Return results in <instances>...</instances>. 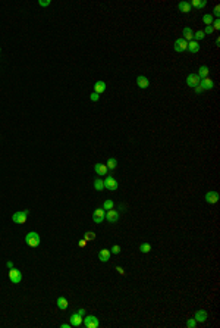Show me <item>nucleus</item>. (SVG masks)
Wrapping results in <instances>:
<instances>
[{
    "instance_id": "obj_1",
    "label": "nucleus",
    "mask_w": 220,
    "mask_h": 328,
    "mask_svg": "<svg viewBox=\"0 0 220 328\" xmlns=\"http://www.w3.org/2000/svg\"><path fill=\"white\" fill-rule=\"evenodd\" d=\"M25 243H27L29 247H38L40 246V243H41L38 232H35V231L28 232V234L25 236Z\"/></svg>"
},
{
    "instance_id": "obj_2",
    "label": "nucleus",
    "mask_w": 220,
    "mask_h": 328,
    "mask_svg": "<svg viewBox=\"0 0 220 328\" xmlns=\"http://www.w3.org/2000/svg\"><path fill=\"white\" fill-rule=\"evenodd\" d=\"M28 215H29V210H28V209H25V210H19V212L13 213V216H12V221H13L15 224H24V222L27 221Z\"/></svg>"
},
{
    "instance_id": "obj_3",
    "label": "nucleus",
    "mask_w": 220,
    "mask_h": 328,
    "mask_svg": "<svg viewBox=\"0 0 220 328\" xmlns=\"http://www.w3.org/2000/svg\"><path fill=\"white\" fill-rule=\"evenodd\" d=\"M82 324H84V327H87V328H97L98 325H100L98 318H97V316H94V315H88V316H84Z\"/></svg>"
},
{
    "instance_id": "obj_4",
    "label": "nucleus",
    "mask_w": 220,
    "mask_h": 328,
    "mask_svg": "<svg viewBox=\"0 0 220 328\" xmlns=\"http://www.w3.org/2000/svg\"><path fill=\"white\" fill-rule=\"evenodd\" d=\"M9 280L13 284H19L22 281V272L16 268H10L9 269Z\"/></svg>"
},
{
    "instance_id": "obj_5",
    "label": "nucleus",
    "mask_w": 220,
    "mask_h": 328,
    "mask_svg": "<svg viewBox=\"0 0 220 328\" xmlns=\"http://www.w3.org/2000/svg\"><path fill=\"white\" fill-rule=\"evenodd\" d=\"M119 218H120V213L117 212L116 209H110V210H106V216H104V219H107L110 224H115V222H117V221H119Z\"/></svg>"
},
{
    "instance_id": "obj_6",
    "label": "nucleus",
    "mask_w": 220,
    "mask_h": 328,
    "mask_svg": "<svg viewBox=\"0 0 220 328\" xmlns=\"http://www.w3.org/2000/svg\"><path fill=\"white\" fill-rule=\"evenodd\" d=\"M200 82H201V78H200L197 74H189L188 77H186V85H188V87L195 89Z\"/></svg>"
},
{
    "instance_id": "obj_7",
    "label": "nucleus",
    "mask_w": 220,
    "mask_h": 328,
    "mask_svg": "<svg viewBox=\"0 0 220 328\" xmlns=\"http://www.w3.org/2000/svg\"><path fill=\"white\" fill-rule=\"evenodd\" d=\"M104 216H106V210L103 208L100 209H95L94 213H93V219H94L95 224H101L103 221H104Z\"/></svg>"
},
{
    "instance_id": "obj_8",
    "label": "nucleus",
    "mask_w": 220,
    "mask_h": 328,
    "mask_svg": "<svg viewBox=\"0 0 220 328\" xmlns=\"http://www.w3.org/2000/svg\"><path fill=\"white\" fill-rule=\"evenodd\" d=\"M103 183H104V188L112 190V191L117 190V181L115 179V177H106V179Z\"/></svg>"
},
{
    "instance_id": "obj_9",
    "label": "nucleus",
    "mask_w": 220,
    "mask_h": 328,
    "mask_svg": "<svg viewBox=\"0 0 220 328\" xmlns=\"http://www.w3.org/2000/svg\"><path fill=\"white\" fill-rule=\"evenodd\" d=\"M175 50L178 53H182V52H185L186 49H188V41H185L183 38H176V41H175Z\"/></svg>"
},
{
    "instance_id": "obj_10",
    "label": "nucleus",
    "mask_w": 220,
    "mask_h": 328,
    "mask_svg": "<svg viewBox=\"0 0 220 328\" xmlns=\"http://www.w3.org/2000/svg\"><path fill=\"white\" fill-rule=\"evenodd\" d=\"M205 202L208 205H216L219 202V193L217 191H207L205 193Z\"/></svg>"
},
{
    "instance_id": "obj_11",
    "label": "nucleus",
    "mask_w": 220,
    "mask_h": 328,
    "mask_svg": "<svg viewBox=\"0 0 220 328\" xmlns=\"http://www.w3.org/2000/svg\"><path fill=\"white\" fill-rule=\"evenodd\" d=\"M82 321H84V318H82L78 312H75L71 315V322H69V324H71L72 327H81V325H82Z\"/></svg>"
},
{
    "instance_id": "obj_12",
    "label": "nucleus",
    "mask_w": 220,
    "mask_h": 328,
    "mask_svg": "<svg viewBox=\"0 0 220 328\" xmlns=\"http://www.w3.org/2000/svg\"><path fill=\"white\" fill-rule=\"evenodd\" d=\"M94 171L97 175H107V172H109V168L106 166V164H95L94 165Z\"/></svg>"
},
{
    "instance_id": "obj_13",
    "label": "nucleus",
    "mask_w": 220,
    "mask_h": 328,
    "mask_svg": "<svg viewBox=\"0 0 220 328\" xmlns=\"http://www.w3.org/2000/svg\"><path fill=\"white\" fill-rule=\"evenodd\" d=\"M137 85H138L139 89H147V87L150 85V81H148L147 77L139 75V77H137Z\"/></svg>"
},
{
    "instance_id": "obj_14",
    "label": "nucleus",
    "mask_w": 220,
    "mask_h": 328,
    "mask_svg": "<svg viewBox=\"0 0 220 328\" xmlns=\"http://www.w3.org/2000/svg\"><path fill=\"white\" fill-rule=\"evenodd\" d=\"M110 250H107V249H103V250H100L98 252V259H100V262H109L110 261Z\"/></svg>"
},
{
    "instance_id": "obj_15",
    "label": "nucleus",
    "mask_w": 220,
    "mask_h": 328,
    "mask_svg": "<svg viewBox=\"0 0 220 328\" xmlns=\"http://www.w3.org/2000/svg\"><path fill=\"white\" fill-rule=\"evenodd\" d=\"M207 318H208V315H207L205 311H197V312H195V316H194V319L197 321V322H205Z\"/></svg>"
},
{
    "instance_id": "obj_16",
    "label": "nucleus",
    "mask_w": 220,
    "mask_h": 328,
    "mask_svg": "<svg viewBox=\"0 0 220 328\" xmlns=\"http://www.w3.org/2000/svg\"><path fill=\"white\" fill-rule=\"evenodd\" d=\"M182 36H183V37H182L183 40L189 43L191 40H192V37H194V32H192V30H191L189 27H185V28H183V31H182Z\"/></svg>"
},
{
    "instance_id": "obj_17",
    "label": "nucleus",
    "mask_w": 220,
    "mask_h": 328,
    "mask_svg": "<svg viewBox=\"0 0 220 328\" xmlns=\"http://www.w3.org/2000/svg\"><path fill=\"white\" fill-rule=\"evenodd\" d=\"M94 91L97 93V94H101V93H104V91H106V82L101 81V80H100V81H97L94 84Z\"/></svg>"
},
{
    "instance_id": "obj_18",
    "label": "nucleus",
    "mask_w": 220,
    "mask_h": 328,
    "mask_svg": "<svg viewBox=\"0 0 220 328\" xmlns=\"http://www.w3.org/2000/svg\"><path fill=\"white\" fill-rule=\"evenodd\" d=\"M188 52L191 53H198L200 52V43L198 41H194V40H191L189 43H188V49H186Z\"/></svg>"
},
{
    "instance_id": "obj_19",
    "label": "nucleus",
    "mask_w": 220,
    "mask_h": 328,
    "mask_svg": "<svg viewBox=\"0 0 220 328\" xmlns=\"http://www.w3.org/2000/svg\"><path fill=\"white\" fill-rule=\"evenodd\" d=\"M201 85H203V89L204 90H211L213 87H214V82H213V80L211 78H204V80H201V82H200Z\"/></svg>"
},
{
    "instance_id": "obj_20",
    "label": "nucleus",
    "mask_w": 220,
    "mask_h": 328,
    "mask_svg": "<svg viewBox=\"0 0 220 328\" xmlns=\"http://www.w3.org/2000/svg\"><path fill=\"white\" fill-rule=\"evenodd\" d=\"M208 72H210L208 66H207V65H203V66H200L197 75L200 77V78H201V80H204V78H207V77H208Z\"/></svg>"
},
{
    "instance_id": "obj_21",
    "label": "nucleus",
    "mask_w": 220,
    "mask_h": 328,
    "mask_svg": "<svg viewBox=\"0 0 220 328\" xmlns=\"http://www.w3.org/2000/svg\"><path fill=\"white\" fill-rule=\"evenodd\" d=\"M56 305H57V307L60 311H66L68 306H69V303H68V300H66L65 297H59L57 300H56Z\"/></svg>"
},
{
    "instance_id": "obj_22",
    "label": "nucleus",
    "mask_w": 220,
    "mask_h": 328,
    "mask_svg": "<svg viewBox=\"0 0 220 328\" xmlns=\"http://www.w3.org/2000/svg\"><path fill=\"white\" fill-rule=\"evenodd\" d=\"M178 9H179L182 13H189L191 12V5L188 3V2H181V3L178 5Z\"/></svg>"
},
{
    "instance_id": "obj_23",
    "label": "nucleus",
    "mask_w": 220,
    "mask_h": 328,
    "mask_svg": "<svg viewBox=\"0 0 220 328\" xmlns=\"http://www.w3.org/2000/svg\"><path fill=\"white\" fill-rule=\"evenodd\" d=\"M191 5V8H192V6H194V8H198V9H203L205 6V5H207V2H205V0H192V2H191L189 3Z\"/></svg>"
},
{
    "instance_id": "obj_24",
    "label": "nucleus",
    "mask_w": 220,
    "mask_h": 328,
    "mask_svg": "<svg viewBox=\"0 0 220 328\" xmlns=\"http://www.w3.org/2000/svg\"><path fill=\"white\" fill-rule=\"evenodd\" d=\"M203 22L205 24V27H207V25H211V24L214 22V16H213L211 13H205V15L203 16Z\"/></svg>"
},
{
    "instance_id": "obj_25",
    "label": "nucleus",
    "mask_w": 220,
    "mask_h": 328,
    "mask_svg": "<svg viewBox=\"0 0 220 328\" xmlns=\"http://www.w3.org/2000/svg\"><path fill=\"white\" fill-rule=\"evenodd\" d=\"M94 188L97 191H103V190H104V183H103V179H100V178L94 179Z\"/></svg>"
},
{
    "instance_id": "obj_26",
    "label": "nucleus",
    "mask_w": 220,
    "mask_h": 328,
    "mask_svg": "<svg viewBox=\"0 0 220 328\" xmlns=\"http://www.w3.org/2000/svg\"><path fill=\"white\" fill-rule=\"evenodd\" d=\"M139 252H141V253H150V252H151V244H150V243H142V244L139 246Z\"/></svg>"
},
{
    "instance_id": "obj_27",
    "label": "nucleus",
    "mask_w": 220,
    "mask_h": 328,
    "mask_svg": "<svg viewBox=\"0 0 220 328\" xmlns=\"http://www.w3.org/2000/svg\"><path fill=\"white\" fill-rule=\"evenodd\" d=\"M106 166L109 168V171L110 169H116V166H117V160L115 159V157H110L109 160H107V164H106Z\"/></svg>"
},
{
    "instance_id": "obj_28",
    "label": "nucleus",
    "mask_w": 220,
    "mask_h": 328,
    "mask_svg": "<svg viewBox=\"0 0 220 328\" xmlns=\"http://www.w3.org/2000/svg\"><path fill=\"white\" fill-rule=\"evenodd\" d=\"M204 37H205L204 31H203V30H198L197 32L194 34V37H192V40H194V41H198V43H200V40H203V38H204Z\"/></svg>"
},
{
    "instance_id": "obj_29",
    "label": "nucleus",
    "mask_w": 220,
    "mask_h": 328,
    "mask_svg": "<svg viewBox=\"0 0 220 328\" xmlns=\"http://www.w3.org/2000/svg\"><path fill=\"white\" fill-rule=\"evenodd\" d=\"M84 240H85V241H94L95 240V232L87 231L85 234H84Z\"/></svg>"
},
{
    "instance_id": "obj_30",
    "label": "nucleus",
    "mask_w": 220,
    "mask_h": 328,
    "mask_svg": "<svg viewBox=\"0 0 220 328\" xmlns=\"http://www.w3.org/2000/svg\"><path fill=\"white\" fill-rule=\"evenodd\" d=\"M115 208V202L113 200H106L104 203H103V209L104 210H110V209Z\"/></svg>"
},
{
    "instance_id": "obj_31",
    "label": "nucleus",
    "mask_w": 220,
    "mask_h": 328,
    "mask_svg": "<svg viewBox=\"0 0 220 328\" xmlns=\"http://www.w3.org/2000/svg\"><path fill=\"white\" fill-rule=\"evenodd\" d=\"M186 327H188V328H195V327H197V321L194 319V318L188 319V321H186Z\"/></svg>"
},
{
    "instance_id": "obj_32",
    "label": "nucleus",
    "mask_w": 220,
    "mask_h": 328,
    "mask_svg": "<svg viewBox=\"0 0 220 328\" xmlns=\"http://www.w3.org/2000/svg\"><path fill=\"white\" fill-rule=\"evenodd\" d=\"M90 99H91V102H98V99H100V94H97L95 91H93V93L90 94Z\"/></svg>"
},
{
    "instance_id": "obj_33",
    "label": "nucleus",
    "mask_w": 220,
    "mask_h": 328,
    "mask_svg": "<svg viewBox=\"0 0 220 328\" xmlns=\"http://www.w3.org/2000/svg\"><path fill=\"white\" fill-rule=\"evenodd\" d=\"M110 253L119 254V253H120V246H119V244H115V246L112 247V250H110Z\"/></svg>"
},
{
    "instance_id": "obj_34",
    "label": "nucleus",
    "mask_w": 220,
    "mask_h": 328,
    "mask_svg": "<svg viewBox=\"0 0 220 328\" xmlns=\"http://www.w3.org/2000/svg\"><path fill=\"white\" fill-rule=\"evenodd\" d=\"M203 31H204L205 36H210V34H213V32H214V30H213L211 25H207V27H205V30H203Z\"/></svg>"
},
{
    "instance_id": "obj_35",
    "label": "nucleus",
    "mask_w": 220,
    "mask_h": 328,
    "mask_svg": "<svg viewBox=\"0 0 220 328\" xmlns=\"http://www.w3.org/2000/svg\"><path fill=\"white\" fill-rule=\"evenodd\" d=\"M211 15L216 16V18L219 19V16H220V6H219V5H216V6H214V12H213Z\"/></svg>"
},
{
    "instance_id": "obj_36",
    "label": "nucleus",
    "mask_w": 220,
    "mask_h": 328,
    "mask_svg": "<svg viewBox=\"0 0 220 328\" xmlns=\"http://www.w3.org/2000/svg\"><path fill=\"white\" fill-rule=\"evenodd\" d=\"M211 27H213V30L216 31V30H220V19H214V22L211 24Z\"/></svg>"
},
{
    "instance_id": "obj_37",
    "label": "nucleus",
    "mask_w": 220,
    "mask_h": 328,
    "mask_svg": "<svg viewBox=\"0 0 220 328\" xmlns=\"http://www.w3.org/2000/svg\"><path fill=\"white\" fill-rule=\"evenodd\" d=\"M50 3H51V0H40V2H38L40 6H49Z\"/></svg>"
},
{
    "instance_id": "obj_38",
    "label": "nucleus",
    "mask_w": 220,
    "mask_h": 328,
    "mask_svg": "<svg viewBox=\"0 0 220 328\" xmlns=\"http://www.w3.org/2000/svg\"><path fill=\"white\" fill-rule=\"evenodd\" d=\"M203 91H204V89H203V85H201V84H198L197 87H195V94H201Z\"/></svg>"
},
{
    "instance_id": "obj_39",
    "label": "nucleus",
    "mask_w": 220,
    "mask_h": 328,
    "mask_svg": "<svg viewBox=\"0 0 220 328\" xmlns=\"http://www.w3.org/2000/svg\"><path fill=\"white\" fill-rule=\"evenodd\" d=\"M85 244H87V241H85V240L82 239V240H79V241H78V246L79 247H85Z\"/></svg>"
},
{
    "instance_id": "obj_40",
    "label": "nucleus",
    "mask_w": 220,
    "mask_h": 328,
    "mask_svg": "<svg viewBox=\"0 0 220 328\" xmlns=\"http://www.w3.org/2000/svg\"><path fill=\"white\" fill-rule=\"evenodd\" d=\"M116 271L120 274V275H125V271H123V268L122 266H116Z\"/></svg>"
},
{
    "instance_id": "obj_41",
    "label": "nucleus",
    "mask_w": 220,
    "mask_h": 328,
    "mask_svg": "<svg viewBox=\"0 0 220 328\" xmlns=\"http://www.w3.org/2000/svg\"><path fill=\"white\" fill-rule=\"evenodd\" d=\"M76 312L79 313L81 316H82V318H84V316H85V309H78V311H76Z\"/></svg>"
},
{
    "instance_id": "obj_42",
    "label": "nucleus",
    "mask_w": 220,
    "mask_h": 328,
    "mask_svg": "<svg viewBox=\"0 0 220 328\" xmlns=\"http://www.w3.org/2000/svg\"><path fill=\"white\" fill-rule=\"evenodd\" d=\"M6 265H7V268H9V269H10V268H13V263H12V262H10V261L7 262Z\"/></svg>"
},
{
    "instance_id": "obj_43",
    "label": "nucleus",
    "mask_w": 220,
    "mask_h": 328,
    "mask_svg": "<svg viewBox=\"0 0 220 328\" xmlns=\"http://www.w3.org/2000/svg\"><path fill=\"white\" fill-rule=\"evenodd\" d=\"M71 327V324H62V325H60V328H69Z\"/></svg>"
},
{
    "instance_id": "obj_44",
    "label": "nucleus",
    "mask_w": 220,
    "mask_h": 328,
    "mask_svg": "<svg viewBox=\"0 0 220 328\" xmlns=\"http://www.w3.org/2000/svg\"><path fill=\"white\" fill-rule=\"evenodd\" d=\"M0 52H2V49H0Z\"/></svg>"
}]
</instances>
